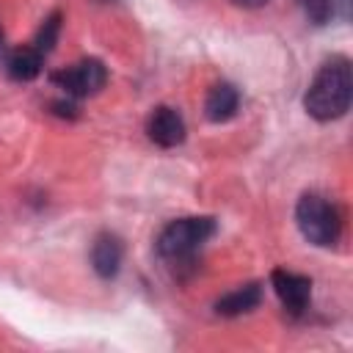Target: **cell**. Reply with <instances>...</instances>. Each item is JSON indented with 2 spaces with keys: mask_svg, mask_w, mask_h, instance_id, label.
<instances>
[{
  "mask_svg": "<svg viewBox=\"0 0 353 353\" xmlns=\"http://www.w3.org/2000/svg\"><path fill=\"white\" fill-rule=\"evenodd\" d=\"M350 99H353L350 58L347 55H331L328 61H323V66L312 77V83L303 94V108L317 121H334V119H342L347 113Z\"/></svg>",
  "mask_w": 353,
  "mask_h": 353,
  "instance_id": "6da1fadb",
  "label": "cell"
},
{
  "mask_svg": "<svg viewBox=\"0 0 353 353\" xmlns=\"http://www.w3.org/2000/svg\"><path fill=\"white\" fill-rule=\"evenodd\" d=\"M215 232H218V223L210 215L176 218L165 223L163 232L157 234V254L174 268H188L196 262L199 251Z\"/></svg>",
  "mask_w": 353,
  "mask_h": 353,
  "instance_id": "7a4b0ae2",
  "label": "cell"
},
{
  "mask_svg": "<svg viewBox=\"0 0 353 353\" xmlns=\"http://www.w3.org/2000/svg\"><path fill=\"white\" fill-rule=\"evenodd\" d=\"M295 223L301 234L320 248H328L342 234V212L320 193H303L295 204Z\"/></svg>",
  "mask_w": 353,
  "mask_h": 353,
  "instance_id": "3957f363",
  "label": "cell"
},
{
  "mask_svg": "<svg viewBox=\"0 0 353 353\" xmlns=\"http://www.w3.org/2000/svg\"><path fill=\"white\" fill-rule=\"evenodd\" d=\"M50 83L58 85L66 97L72 99H83L91 94H99L108 83V69L99 58H83L74 66H66L61 72L50 74Z\"/></svg>",
  "mask_w": 353,
  "mask_h": 353,
  "instance_id": "277c9868",
  "label": "cell"
},
{
  "mask_svg": "<svg viewBox=\"0 0 353 353\" xmlns=\"http://www.w3.org/2000/svg\"><path fill=\"white\" fill-rule=\"evenodd\" d=\"M270 284L290 317H301L312 301V279L303 273H292L287 268H276L270 273Z\"/></svg>",
  "mask_w": 353,
  "mask_h": 353,
  "instance_id": "5b68a950",
  "label": "cell"
},
{
  "mask_svg": "<svg viewBox=\"0 0 353 353\" xmlns=\"http://www.w3.org/2000/svg\"><path fill=\"white\" fill-rule=\"evenodd\" d=\"M146 135L152 143H157L163 149H174L185 141L188 127H185V119L179 110H174L168 105H157L146 119Z\"/></svg>",
  "mask_w": 353,
  "mask_h": 353,
  "instance_id": "8992f818",
  "label": "cell"
},
{
  "mask_svg": "<svg viewBox=\"0 0 353 353\" xmlns=\"http://www.w3.org/2000/svg\"><path fill=\"white\" fill-rule=\"evenodd\" d=\"M121 259H124V243L116 234L102 232V234L94 237L91 268L99 279H116V273L121 270Z\"/></svg>",
  "mask_w": 353,
  "mask_h": 353,
  "instance_id": "52a82bcc",
  "label": "cell"
},
{
  "mask_svg": "<svg viewBox=\"0 0 353 353\" xmlns=\"http://www.w3.org/2000/svg\"><path fill=\"white\" fill-rule=\"evenodd\" d=\"M237 108H240V91H237L232 83H215V85L207 91L204 116H207L212 124H223V121L234 119V116H237Z\"/></svg>",
  "mask_w": 353,
  "mask_h": 353,
  "instance_id": "ba28073f",
  "label": "cell"
},
{
  "mask_svg": "<svg viewBox=\"0 0 353 353\" xmlns=\"http://www.w3.org/2000/svg\"><path fill=\"white\" fill-rule=\"evenodd\" d=\"M259 303H262V284L259 281H248V284L221 295L215 301V312L221 317H240V314L254 312Z\"/></svg>",
  "mask_w": 353,
  "mask_h": 353,
  "instance_id": "9c48e42d",
  "label": "cell"
},
{
  "mask_svg": "<svg viewBox=\"0 0 353 353\" xmlns=\"http://www.w3.org/2000/svg\"><path fill=\"white\" fill-rule=\"evenodd\" d=\"M41 63H44V55L36 47H19V50L6 52V72H8L11 80L28 83V80L39 77Z\"/></svg>",
  "mask_w": 353,
  "mask_h": 353,
  "instance_id": "30bf717a",
  "label": "cell"
},
{
  "mask_svg": "<svg viewBox=\"0 0 353 353\" xmlns=\"http://www.w3.org/2000/svg\"><path fill=\"white\" fill-rule=\"evenodd\" d=\"M61 19H63V14H61V11H52V14L41 22V28H39V33H36L33 44H30V47H36L44 58L52 52L55 41H58V36H61Z\"/></svg>",
  "mask_w": 353,
  "mask_h": 353,
  "instance_id": "8fae6325",
  "label": "cell"
},
{
  "mask_svg": "<svg viewBox=\"0 0 353 353\" xmlns=\"http://www.w3.org/2000/svg\"><path fill=\"white\" fill-rule=\"evenodd\" d=\"M303 11V17L312 22V25H328L331 17L336 14V0H295Z\"/></svg>",
  "mask_w": 353,
  "mask_h": 353,
  "instance_id": "7c38bea8",
  "label": "cell"
},
{
  "mask_svg": "<svg viewBox=\"0 0 353 353\" xmlns=\"http://www.w3.org/2000/svg\"><path fill=\"white\" fill-rule=\"evenodd\" d=\"M234 6H240V8H262V6H268L270 0H232Z\"/></svg>",
  "mask_w": 353,
  "mask_h": 353,
  "instance_id": "4fadbf2b",
  "label": "cell"
},
{
  "mask_svg": "<svg viewBox=\"0 0 353 353\" xmlns=\"http://www.w3.org/2000/svg\"><path fill=\"white\" fill-rule=\"evenodd\" d=\"M6 52L8 50H6V39H3V28H0V58H6Z\"/></svg>",
  "mask_w": 353,
  "mask_h": 353,
  "instance_id": "5bb4252c",
  "label": "cell"
},
{
  "mask_svg": "<svg viewBox=\"0 0 353 353\" xmlns=\"http://www.w3.org/2000/svg\"><path fill=\"white\" fill-rule=\"evenodd\" d=\"M339 3L345 6V17H347V3H350V0H339Z\"/></svg>",
  "mask_w": 353,
  "mask_h": 353,
  "instance_id": "9a60e30c",
  "label": "cell"
}]
</instances>
